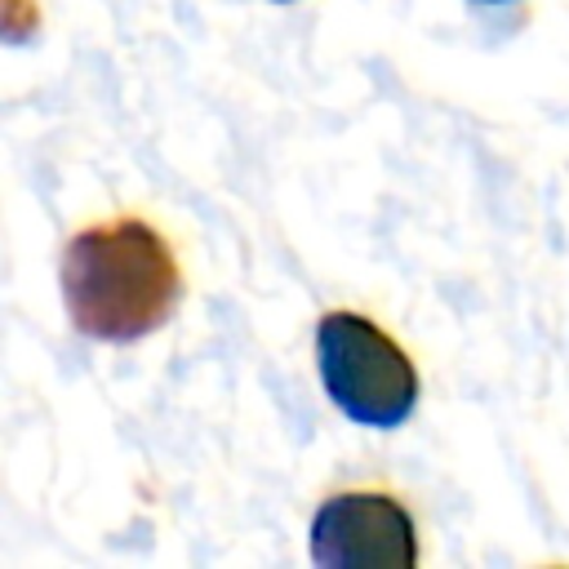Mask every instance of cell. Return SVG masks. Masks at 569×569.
Listing matches in <instances>:
<instances>
[{"instance_id": "cell-1", "label": "cell", "mask_w": 569, "mask_h": 569, "mask_svg": "<svg viewBox=\"0 0 569 569\" xmlns=\"http://www.w3.org/2000/svg\"><path fill=\"white\" fill-rule=\"evenodd\" d=\"M67 320L93 342H138L169 325L182 302V271L169 240L142 218L76 231L58 262Z\"/></svg>"}, {"instance_id": "cell-2", "label": "cell", "mask_w": 569, "mask_h": 569, "mask_svg": "<svg viewBox=\"0 0 569 569\" xmlns=\"http://www.w3.org/2000/svg\"><path fill=\"white\" fill-rule=\"evenodd\" d=\"M316 373L333 409L369 431H396L418 409V369L396 338L360 311L316 320Z\"/></svg>"}, {"instance_id": "cell-3", "label": "cell", "mask_w": 569, "mask_h": 569, "mask_svg": "<svg viewBox=\"0 0 569 569\" xmlns=\"http://www.w3.org/2000/svg\"><path fill=\"white\" fill-rule=\"evenodd\" d=\"M307 547L320 569H413L418 525L391 493L347 489L316 507Z\"/></svg>"}, {"instance_id": "cell-4", "label": "cell", "mask_w": 569, "mask_h": 569, "mask_svg": "<svg viewBox=\"0 0 569 569\" xmlns=\"http://www.w3.org/2000/svg\"><path fill=\"white\" fill-rule=\"evenodd\" d=\"M476 4H507V0H476Z\"/></svg>"}, {"instance_id": "cell-5", "label": "cell", "mask_w": 569, "mask_h": 569, "mask_svg": "<svg viewBox=\"0 0 569 569\" xmlns=\"http://www.w3.org/2000/svg\"><path fill=\"white\" fill-rule=\"evenodd\" d=\"M276 4H293V0H276Z\"/></svg>"}]
</instances>
